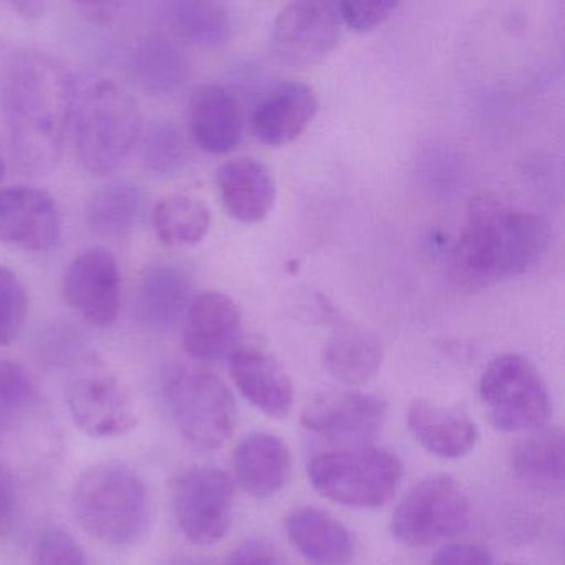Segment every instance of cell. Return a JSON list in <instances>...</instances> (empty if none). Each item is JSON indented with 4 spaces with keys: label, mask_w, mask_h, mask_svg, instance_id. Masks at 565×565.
Segmentation results:
<instances>
[{
    "label": "cell",
    "mask_w": 565,
    "mask_h": 565,
    "mask_svg": "<svg viewBox=\"0 0 565 565\" xmlns=\"http://www.w3.org/2000/svg\"><path fill=\"white\" fill-rule=\"evenodd\" d=\"M548 244L551 230L544 217L498 196L479 194L469 201L449 277L462 292H481L534 269Z\"/></svg>",
    "instance_id": "cell-1"
},
{
    "label": "cell",
    "mask_w": 565,
    "mask_h": 565,
    "mask_svg": "<svg viewBox=\"0 0 565 565\" xmlns=\"http://www.w3.org/2000/svg\"><path fill=\"white\" fill-rule=\"evenodd\" d=\"M74 111V81L57 58L42 52L15 58L8 82V121L24 173L42 177L57 167Z\"/></svg>",
    "instance_id": "cell-2"
},
{
    "label": "cell",
    "mask_w": 565,
    "mask_h": 565,
    "mask_svg": "<svg viewBox=\"0 0 565 565\" xmlns=\"http://www.w3.org/2000/svg\"><path fill=\"white\" fill-rule=\"evenodd\" d=\"M71 504L78 525L110 547L134 545L151 521L147 484L120 462H102L82 472L72 489Z\"/></svg>",
    "instance_id": "cell-3"
},
{
    "label": "cell",
    "mask_w": 565,
    "mask_h": 565,
    "mask_svg": "<svg viewBox=\"0 0 565 565\" xmlns=\"http://www.w3.org/2000/svg\"><path fill=\"white\" fill-rule=\"evenodd\" d=\"M141 138V114L120 85L98 82L75 111V150L90 173H114Z\"/></svg>",
    "instance_id": "cell-4"
},
{
    "label": "cell",
    "mask_w": 565,
    "mask_h": 565,
    "mask_svg": "<svg viewBox=\"0 0 565 565\" xmlns=\"http://www.w3.org/2000/svg\"><path fill=\"white\" fill-rule=\"evenodd\" d=\"M164 399L184 441L201 451L220 448L236 426V403L210 370L180 366L164 382Z\"/></svg>",
    "instance_id": "cell-5"
},
{
    "label": "cell",
    "mask_w": 565,
    "mask_h": 565,
    "mask_svg": "<svg viewBox=\"0 0 565 565\" xmlns=\"http://www.w3.org/2000/svg\"><path fill=\"white\" fill-rule=\"evenodd\" d=\"M310 484L337 504L375 509L395 495L403 466L383 449L323 452L310 459Z\"/></svg>",
    "instance_id": "cell-6"
},
{
    "label": "cell",
    "mask_w": 565,
    "mask_h": 565,
    "mask_svg": "<svg viewBox=\"0 0 565 565\" xmlns=\"http://www.w3.org/2000/svg\"><path fill=\"white\" fill-rule=\"evenodd\" d=\"M479 396L492 425L502 431H527L551 416V396L539 370L525 356L508 353L489 363Z\"/></svg>",
    "instance_id": "cell-7"
},
{
    "label": "cell",
    "mask_w": 565,
    "mask_h": 565,
    "mask_svg": "<svg viewBox=\"0 0 565 565\" xmlns=\"http://www.w3.org/2000/svg\"><path fill=\"white\" fill-rule=\"evenodd\" d=\"M75 426L92 438H118L138 425V409L128 386L98 360L82 365L65 390Z\"/></svg>",
    "instance_id": "cell-8"
},
{
    "label": "cell",
    "mask_w": 565,
    "mask_h": 565,
    "mask_svg": "<svg viewBox=\"0 0 565 565\" xmlns=\"http://www.w3.org/2000/svg\"><path fill=\"white\" fill-rule=\"evenodd\" d=\"M468 525V495L446 475L429 476L418 482L402 499L392 519L395 537L412 547L455 537Z\"/></svg>",
    "instance_id": "cell-9"
},
{
    "label": "cell",
    "mask_w": 565,
    "mask_h": 565,
    "mask_svg": "<svg viewBox=\"0 0 565 565\" xmlns=\"http://www.w3.org/2000/svg\"><path fill=\"white\" fill-rule=\"evenodd\" d=\"M233 504V479L216 466H193L174 479V518L193 544L220 542L230 531Z\"/></svg>",
    "instance_id": "cell-10"
},
{
    "label": "cell",
    "mask_w": 565,
    "mask_h": 565,
    "mask_svg": "<svg viewBox=\"0 0 565 565\" xmlns=\"http://www.w3.org/2000/svg\"><path fill=\"white\" fill-rule=\"evenodd\" d=\"M340 29L339 6L312 0L294 2L274 22V55L287 67H312L335 49Z\"/></svg>",
    "instance_id": "cell-11"
},
{
    "label": "cell",
    "mask_w": 565,
    "mask_h": 565,
    "mask_svg": "<svg viewBox=\"0 0 565 565\" xmlns=\"http://www.w3.org/2000/svg\"><path fill=\"white\" fill-rule=\"evenodd\" d=\"M386 405L379 396L359 392H333L317 396L306 412L303 426L333 443L365 445L385 423Z\"/></svg>",
    "instance_id": "cell-12"
},
{
    "label": "cell",
    "mask_w": 565,
    "mask_h": 565,
    "mask_svg": "<svg viewBox=\"0 0 565 565\" xmlns=\"http://www.w3.org/2000/svg\"><path fill=\"white\" fill-rule=\"evenodd\" d=\"M64 296L94 326L117 322L121 276L115 257L104 249H88L75 257L64 276Z\"/></svg>",
    "instance_id": "cell-13"
},
{
    "label": "cell",
    "mask_w": 565,
    "mask_h": 565,
    "mask_svg": "<svg viewBox=\"0 0 565 565\" xmlns=\"http://www.w3.org/2000/svg\"><path fill=\"white\" fill-rule=\"evenodd\" d=\"M62 236L57 203L38 188L0 191V243L34 253L54 249Z\"/></svg>",
    "instance_id": "cell-14"
},
{
    "label": "cell",
    "mask_w": 565,
    "mask_h": 565,
    "mask_svg": "<svg viewBox=\"0 0 565 565\" xmlns=\"http://www.w3.org/2000/svg\"><path fill=\"white\" fill-rule=\"evenodd\" d=\"M241 337V312L226 294L204 292L191 300L183 329L184 352L200 362L233 355Z\"/></svg>",
    "instance_id": "cell-15"
},
{
    "label": "cell",
    "mask_w": 565,
    "mask_h": 565,
    "mask_svg": "<svg viewBox=\"0 0 565 565\" xmlns=\"http://www.w3.org/2000/svg\"><path fill=\"white\" fill-rule=\"evenodd\" d=\"M319 110V98L309 85L286 82L260 100L250 118L254 137L269 147L292 143Z\"/></svg>",
    "instance_id": "cell-16"
},
{
    "label": "cell",
    "mask_w": 565,
    "mask_h": 565,
    "mask_svg": "<svg viewBox=\"0 0 565 565\" xmlns=\"http://www.w3.org/2000/svg\"><path fill=\"white\" fill-rule=\"evenodd\" d=\"M231 375L244 398L270 418L289 415L294 386L289 373L270 353L257 347H241L231 355Z\"/></svg>",
    "instance_id": "cell-17"
},
{
    "label": "cell",
    "mask_w": 565,
    "mask_h": 565,
    "mask_svg": "<svg viewBox=\"0 0 565 565\" xmlns=\"http://www.w3.org/2000/svg\"><path fill=\"white\" fill-rule=\"evenodd\" d=\"M188 124L194 143L206 153H231L243 138L239 105L220 85H203L194 90L188 107Z\"/></svg>",
    "instance_id": "cell-18"
},
{
    "label": "cell",
    "mask_w": 565,
    "mask_h": 565,
    "mask_svg": "<svg viewBox=\"0 0 565 565\" xmlns=\"http://www.w3.org/2000/svg\"><path fill=\"white\" fill-rule=\"evenodd\" d=\"M216 184L227 213L241 223H259L276 201L273 174L253 158L224 163L217 170Z\"/></svg>",
    "instance_id": "cell-19"
},
{
    "label": "cell",
    "mask_w": 565,
    "mask_h": 565,
    "mask_svg": "<svg viewBox=\"0 0 565 565\" xmlns=\"http://www.w3.org/2000/svg\"><path fill=\"white\" fill-rule=\"evenodd\" d=\"M191 303L190 277L171 264H151L135 294V316L148 329L170 330Z\"/></svg>",
    "instance_id": "cell-20"
},
{
    "label": "cell",
    "mask_w": 565,
    "mask_h": 565,
    "mask_svg": "<svg viewBox=\"0 0 565 565\" xmlns=\"http://www.w3.org/2000/svg\"><path fill=\"white\" fill-rule=\"evenodd\" d=\"M408 426L416 441L439 458L458 459L469 455L479 433L466 413L418 399L408 409Z\"/></svg>",
    "instance_id": "cell-21"
},
{
    "label": "cell",
    "mask_w": 565,
    "mask_h": 565,
    "mask_svg": "<svg viewBox=\"0 0 565 565\" xmlns=\"http://www.w3.org/2000/svg\"><path fill=\"white\" fill-rule=\"evenodd\" d=\"M234 471L244 491L266 499L286 486L290 472V452L286 443L269 433H253L237 445Z\"/></svg>",
    "instance_id": "cell-22"
},
{
    "label": "cell",
    "mask_w": 565,
    "mask_h": 565,
    "mask_svg": "<svg viewBox=\"0 0 565 565\" xmlns=\"http://www.w3.org/2000/svg\"><path fill=\"white\" fill-rule=\"evenodd\" d=\"M287 532L297 551L312 565H349L353 541L342 522L320 509L302 508L287 519Z\"/></svg>",
    "instance_id": "cell-23"
},
{
    "label": "cell",
    "mask_w": 565,
    "mask_h": 565,
    "mask_svg": "<svg viewBox=\"0 0 565 565\" xmlns=\"http://www.w3.org/2000/svg\"><path fill=\"white\" fill-rule=\"evenodd\" d=\"M383 362L382 340L362 327H340L323 347V363L333 379L347 385L369 382Z\"/></svg>",
    "instance_id": "cell-24"
},
{
    "label": "cell",
    "mask_w": 565,
    "mask_h": 565,
    "mask_svg": "<svg viewBox=\"0 0 565 565\" xmlns=\"http://www.w3.org/2000/svg\"><path fill=\"white\" fill-rule=\"evenodd\" d=\"M512 471L529 484L561 488L565 475L564 435L558 429H541L522 439L512 451Z\"/></svg>",
    "instance_id": "cell-25"
},
{
    "label": "cell",
    "mask_w": 565,
    "mask_h": 565,
    "mask_svg": "<svg viewBox=\"0 0 565 565\" xmlns=\"http://www.w3.org/2000/svg\"><path fill=\"white\" fill-rule=\"evenodd\" d=\"M134 74L145 90L173 94L186 81L188 64L173 41L161 34H150L135 51Z\"/></svg>",
    "instance_id": "cell-26"
},
{
    "label": "cell",
    "mask_w": 565,
    "mask_h": 565,
    "mask_svg": "<svg viewBox=\"0 0 565 565\" xmlns=\"http://www.w3.org/2000/svg\"><path fill=\"white\" fill-rule=\"evenodd\" d=\"M143 193L138 184L115 181L105 184L92 198L88 224L97 236L120 239L127 236L140 217Z\"/></svg>",
    "instance_id": "cell-27"
},
{
    "label": "cell",
    "mask_w": 565,
    "mask_h": 565,
    "mask_svg": "<svg viewBox=\"0 0 565 565\" xmlns=\"http://www.w3.org/2000/svg\"><path fill=\"white\" fill-rule=\"evenodd\" d=\"M151 224L158 239L167 246H194L210 231L211 213L203 201L186 194H174L154 206Z\"/></svg>",
    "instance_id": "cell-28"
},
{
    "label": "cell",
    "mask_w": 565,
    "mask_h": 565,
    "mask_svg": "<svg viewBox=\"0 0 565 565\" xmlns=\"http://www.w3.org/2000/svg\"><path fill=\"white\" fill-rule=\"evenodd\" d=\"M174 31L184 41L201 47H217L231 35V14L226 6L207 0H180L168 8Z\"/></svg>",
    "instance_id": "cell-29"
},
{
    "label": "cell",
    "mask_w": 565,
    "mask_h": 565,
    "mask_svg": "<svg viewBox=\"0 0 565 565\" xmlns=\"http://www.w3.org/2000/svg\"><path fill=\"white\" fill-rule=\"evenodd\" d=\"M141 158L154 174L173 177L183 171L190 161V145L177 124L157 121L141 140Z\"/></svg>",
    "instance_id": "cell-30"
},
{
    "label": "cell",
    "mask_w": 565,
    "mask_h": 565,
    "mask_svg": "<svg viewBox=\"0 0 565 565\" xmlns=\"http://www.w3.org/2000/svg\"><path fill=\"white\" fill-rule=\"evenodd\" d=\"M29 299L24 284L12 270L0 267V345L18 340L28 320Z\"/></svg>",
    "instance_id": "cell-31"
},
{
    "label": "cell",
    "mask_w": 565,
    "mask_h": 565,
    "mask_svg": "<svg viewBox=\"0 0 565 565\" xmlns=\"http://www.w3.org/2000/svg\"><path fill=\"white\" fill-rule=\"evenodd\" d=\"M38 398V386L31 373L19 363L0 360V408L19 413L32 405Z\"/></svg>",
    "instance_id": "cell-32"
},
{
    "label": "cell",
    "mask_w": 565,
    "mask_h": 565,
    "mask_svg": "<svg viewBox=\"0 0 565 565\" xmlns=\"http://www.w3.org/2000/svg\"><path fill=\"white\" fill-rule=\"evenodd\" d=\"M35 565H90L84 547L64 529L49 527L35 542Z\"/></svg>",
    "instance_id": "cell-33"
},
{
    "label": "cell",
    "mask_w": 565,
    "mask_h": 565,
    "mask_svg": "<svg viewBox=\"0 0 565 565\" xmlns=\"http://www.w3.org/2000/svg\"><path fill=\"white\" fill-rule=\"evenodd\" d=\"M337 6L342 25L353 32L373 31L385 24L399 8L395 0H349Z\"/></svg>",
    "instance_id": "cell-34"
},
{
    "label": "cell",
    "mask_w": 565,
    "mask_h": 565,
    "mask_svg": "<svg viewBox=\"0 0 565 565\" xmlns=\"http://www.w3.org/2000/svg\"><path fill=\"white\" fill-rule=\"evenodd\" d=\"M429 565H492V557L479 545L456 544L438 552Z\"/></svg>",
    "instance_id": "cell-35"
},
{
    "label": "cell",
    "mask_w": 565,
    "mask_h": 565,
    "mask_svg": "<svg viewBox=\"0 0 565 565\" xmlns=\"http://www.w3.org/2000/svg\"><path fill=\"white\" fill-rule=\"evenodd\" d=\"M226 565H280L276 552L263 541H247L231 552Z\"/></svg>",
    "instance_id": "cell-36"
},
{
    "label": "cell",
    "mask_w": 565,
    "mask_h": 565,
    "mask_svg": "<svg viewBox=\"0 0 565 565\" xmlns=\"http://www.w3.org/2000/svg\"><path fill=\"white\" fill-rule=\"evenodd\" d=\"M18 518V498L8 472L0 469V537L11 534Z\"/></svg>",
    "instance_id": "cell-37"
},
{
    "label": "cell",
    "mask_w": 565,
    "mask_h": 565,
    "mask_svg": "<svg viewBox=\"0 0 565 565\" xmlns=\"http://www.w3.org/2000/svg\"><path fill=\"white\" fill-rule=\"evenodd\" d=\"M124 4L120 2H110V0H90V2H78L77 9L84 18L88 21L95 22V24H107L111 19L117 18L120 9Z\"/></svg>",
    "instance_id": "cell-38"
},
{
    "label": "cell",
    "mask_w": 565,
    "mask_h": 565,
    "mask_svg": "<svg viewBox=\"0 0 565 565\" xmlns=\"http://www.w3.org/2000/svg\"><path fill=\"white\" fill-rule=\"evenodd\" d=\"M14 9L25 18L32 19L39 18L44 12V4H41V2H18V4H14Z\"/></svg>",
    "instance_id": "cell-39"
},
{
    "label": "cell",
    "mask_w": 565,
    "mask_h": 565,
    "mask_svg": "<svg viewBox=\"0 0 565 565\" xmlns=\"http://www.w3.org/2000/svg\"><path fill=\"white\" fill-rule=\"evenodd\" d=\"M170 565H206L204 562L198 561V558H180V561L173 562Z\"/></svg>",
    "instance_id": "cell-40"
},
{
    "label": "cell",
    "mask_w": 565,
    "mask_h": 565,
    "mask_svg": "<svg viewBox=\"0 0 565 565\" xmlns=\"http://www.w3.org/2000/svg\"><path fill=\"white\" fill-rule=\"evenodd\" d=\"M4 171H6L4 158H2V153H0V181H2V178H4Z\"/></svg>",
    "instance_id": "cell-41"
}]
</instances>
